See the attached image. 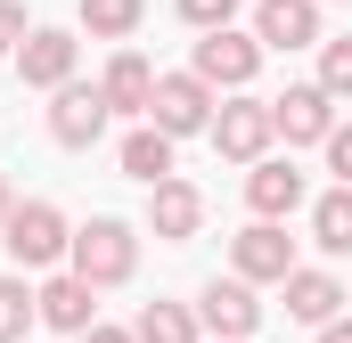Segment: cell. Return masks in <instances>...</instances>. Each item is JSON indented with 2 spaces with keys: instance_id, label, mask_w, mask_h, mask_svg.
<instances>
[{
  "instance_id": "cell-18",
  "label": "cell",
  "mask_w": 352,
  "mask_h": 343,
  "mask_svg": "<svg viewBox=\"0 0 352 343\" xmlns=\"http://www.w3.org/2000/svg\"><path fill=\"white\" fill-rule=\"evenodd\" d=\"M311 246L320 254H352V188H328L311 204Z\"/></svg>"
},
{
  "instance_id": "cell-17",
  "label": "cell",
  "mask_w": 352,
  "mask_h": 343,
  "mask_svg": "<svg viewBox=\"0 0 352 343\" xmlns=\"http://www.w3.org/2000/svg\"><path fill=\"white\" fill-rule=\"evenodd\" d=\"M115 164L131 172V180H148V188H164V180H173V139H164L156 123H140V131L115 147Z\"/></svg>"
},
{
  "instance_id": "cell-11",
  "label": "cell",
  "mask_w": 352,
  "mask_h": 343,
  "mask_svg": "<svg viewBox=\"0 0 352 343\" xmlns=\"http://www.w3.org/2000/svg\"><path fill=\"white\" fill-rule=\"evenodd\" d=\"M33 303H41V327H58V335H90L98 327V286H82L74 270H58Z\"/></svg>"
},
{
  "instance_id": "cell-9",
  "label": "cell",
  "mask_w": 352,
  "mask_h": 343,
  "mask_svg": "<svg viewBox=\"0 0 352 343\" xmlns=\"http://www.w3.org/2000/svg\"><path fill=\"white\" fill-rule=\"evenodd\" d=\"M74 33H58V25H33V41L16 49V82L25 90H66L74 82Z\"/></svg>"
},
{
  "instance_id": "cell-24",
  "label": "cell",
  "mask_w": 352,
  "mask_h": 343,
  "mask_svg": "<svg viewBox=\"0 0 352 343\" xmlns=\"http://www.w3.org/2000/svg\"><path fill=\"white\" fill-rule=\"evenodd\" d=\"M25 41H33V25H25V0H0V49L16 58Z\"/></svg>"
},
{
  "instance_id": "cell-12",
  "label": "cell",
  "mask_w": 352,
  "mask_h": 343,
  "mask_svg": "<svg viewBox=\"0 0 352 343\" xmlns=\"http://www.w3.org/2000/svg\"><path fill=\"white\" fill-rule=\"evenodd\" d=\"M254 41L263 49H320V0H263Z\"/></svg>"
},
{
  "instance_id": "cell-29",
  "label": "cell",
  "mask_w": 352,
  "mask_h": 343,
  "mask_svg": "<svg viewBox=\"0 0 352 343\" xmlns=\"http://www.w3.org/2000/svg\"><path fill=\"white\" fill-rule=\"evenodd\" d=\"M344 303H352V294H344Z\"/></svg>"
},
{
  "instance_id": "cell-7",
  "label": "cell",
  "mask_w": 352,
  "mask_h": 343,
  "mask_svg": "<svg viewBox=\"0 0 352 343\" xmlns=\"http://www.w3.org/2000/svg\"><path fill=\"white\" fill-rule=\"evenodd\" d=\"M270 123H278L287 147H328V131H336V98H328L320 82H295L287 98H270Z\"/></svg>"
},
{
  "instance_id": "cell-28",
  "label": "cell",
  "mask_w": 352,
  "mask_h": 343,
  "mask_svg": "<svg viewBox=\"0 0 352 343\" xmlns=\"http://www.w3.org/2000/svg\"><path fill=\"white\" fill-rule=\"evenodd\" d=\"M8 204H16V196H8V180H0V221H8Z\"/></svg>"
},
{
  "instance_id": "cell-21",
  "label": "cell",
  "mask_w": 352,
  "mask_h": 343,
  "mask_svg": "<svg viewBox=\"0 0 352 343\" xmlns=\"http://www.w3.org/2000/svg\"><path fill=\"white\" fill-rule=\"evenodd\" d=\"M33 319H41V303L25 294V278H0V343H25Z\"/></svg>"
},
{
  "instance_id": "cell-6",
  "label": "cell",
  "mask_w": 352,
  "mask_h": 343,
  "mask_svg": "<svg viewBox=\"0 0 352 343\" xmlns=\"http://www.w3.org/2000/svg\"><path fill=\"white\" fill-rule=\"evenodd\" d=\"M148 123L164 139H188V131H213V90L197 74H156V98H148Z\"/></svg>"
},
{
  "instance_id": "cell-8",
  "label": "cell",
  "mask_w": 352,
  "mask_h": 343,
  "mask_svg": "<svg viewBox=\"0 0 352 343\" xmlns=\"http://www.w3.org/2000/svg\"><path fill=\"white\" fill-rule=\"evenodd\" d=\"M197 327H213V343H246L254 327H263L254 286H246V278H213V286L197 294Z\"/></svg>"
},
{
  "instance_id": "cell-27",
  "label": "cell",
  "mask_w": 352,
  "mask_h": 343,
  "mask_svg": "<svg viewBox=\"0 0 352 343\" xmlns=\"http://www.w3.org/2000/svg\"><path fill=\"white\" fill-rule=\"evenodd\" d=\"M320 343H352V319H328V327H320Z\"/></svg>"
},
{
  "instance_id": "cell-5",
  "label": "cell",
  "mask_w": 352,
  "mask_h": 343,
  "mask_svg": "<svg viewBox=\"0 0 352 343\" xmlns=\"http://www.w3.org/2000/svg\"><path fill=\"white\" fill-rule=\"evenodd\" d=\"M270 139H278V123H270V98H230L221 115H213V147L230 156V164H263L270 156Z\"/></svg>"
},
{
  "instance_id": "cell-13",
  "label": "cell",
  "mask_w": 352,
  "mask_h": 343,
  "mask_svg": "<svg viewBox=\"0 0 352 343\" xmlns=\"http://www.w3.org/2000/svg\"><path fill=\"white\" fill-rule=\"evenodd\" d=\"M148 229H156L164 246H188V237L205 229V196H197L188 180H164V188H148Z\"/></svg>"
},
{
  "instance_id": "cell-20",
  "label": "cell",
  "mask_w": 352,
  "mask_h": 343,
  "mask_svg": "<svg viewBox=\"0 0 352 343\" xmlns=\"http://www.w3.org/2000/svg\"><path fill=\"white\" fill-rule=\"evenodd\" d=\"M140 16H148V0H82L90 41H131V33H140Z\"/></svg>"
},
{
  "instance_id": "cell-1",
  "label": "cell",
  "mask_w": 352,
  "mask_h": 343,
  "mask_svg": "<svg viewBox=\"0 0 352 343\" xmlns=\"http://www.w3.org/2000/svg\"><path fill=\"white\" fill-rule=\"evenodd\" d=\"M66 261H74V278H82V286H123V278L140 270V237H131V221L98 213V221H82V229H74Z\"/></svg>"
},
{
  "instance_id": "cell-26",
  "label": "cell",
  "mask_w": 352,
  "mask_h": 343,
  "mask_svg": "<svg viewBox=\"0 0 352 343\" xmlns=\"http://www.w3.org/2000/svg\"><path fill=\"white\" fill-rule=\"evenodd\" d=\"M74 343H140L131 327H90V335H74Z\"/></svg>"
},
{
  "instance_id": "cell-3",
  "label": "cell",
  "mask_w": 352,
  "mask_h": 343,
  "mask_svg": "<svg viewBox=\"0 0 352 343\" xmlns=\"http://www.w3.org/2000/svg\"><path fill=\"white\" fill-rule=\"evenodd\" d=\"M303 261H295V237L278 229V221H254V229H238L230 237V278H246V286H287Z\"/></svg>"
},
{
  "instance_id": "cell-19",
  "label": "cell",
  "mask_w": 352,
  "mask_h": 343,
  "mask_svg": "<svg viewBox=\"0 0 352 343\" xmlns=\"http://www.w3.org/2000/svg\"><path fill=\"white\" fill-rule=\"evenodd\" d=\"M131 335H140V343H197L205 327H197V311H188V303H148Z\"/></svg>"
},
{
  "instance_id": "cell-25",
  "label": "cell",
  "mask_w": 352,
  "mask_h": 343,
  "mask_svg": "<svg viewBox=\"0 0 352 343\" xmlns=\"http://www.w3.org/2000/svg\"><path fill=\"white\" fill-rule=\"evenodd\" d=\"M328 172H336V188H352V123L328 131Z\"/></svg>"
},
{
  "instance_id": "cell-4",
  "label": "cell",
  "mask_w": 352,
  "mask_h": 343,
  "mask_svg": "<svg viewBox=\"0 0 352 343\" xmlns=\"http://www.w3.org/2000/svg\"><path fill=\"white\" fill-rule=\"evenodd\" d=\"M188 74H197L205 90H246L254 74H263V41H254V33H238V25H230V33H205Z\"/></svg>"
},
{
  "instance_id": "cell-14",
  "label": "cell",
  "mask_w": 352,
  "mask_h": 343,
  "mask_svg": "<svg viewBox=\"0 0 352 343\" xmlns=\"http://www.w3.org/2000/svg\"><path fill=\"white\" fill-rule=\"evenodd\" d=\"M98 98H107L115 115H148V98H156V66H148L140 49H115L107 74H98Z\"/></svg>"
},
{
  "instance_id": "cell-16",
  "label": "cell",
  "mask_w": 352,
  "mask_h": 343,
  "mask_svg": "<svg viewBox=\"0 0 352 343\" xmlns=\"http://www.w3.org/2000/svg\"><path fill=\"white\" fill-rule=\"evenodd\" d=\"M344 311V286L328 278V270H295L287 278V319H303V327H328Z\"/></svg>"
},
{
  "instance_id": "cell-2",
  "label": "cell",
  "mask_w": 352,
  "mask_h": 343,
  "mask_svg": "<svg viewBox=\"0 0 352 343\" xmlns=\"http://www.w3.org/2000/svg\"><path fill=\"white\" fill-rule=\"evenodd\" d=\"M0 246H8L16 270H50V261H66L74 229H66V213H58L50 196H25V204H8V221H0Z\"/></svg>"
},
{
  "instance_id": "cell-10",
  "label": "cell",
  "mask_w": 352,
  "mask_h": 343,
  "mask_svg": "<svg viewBox=\"0 0 352 343\" xmlns=\"http://www.w3.org/2000/svg\"><path fill=\"white\" fill-rule=\"evenodd\" d=\"M107 115H115V106L98 98V82H66L58 106H50V139H58V147H98Z\"/></svg>"
},
{
  "instance_id": "cell-15",
  "label": "cell",
  "mask_w": 352,
  "mask_h": 343,
  "mask_svg": "<svg viewBox=\"0 0 352 343\" xmlns=\"http://www.w3.org/2000/svg\"><path fill=\"white\" fill-rule=\"evenodd\" d=\"M246 204H254V221H287V213L303 204V172L278 164V156H263V164L246 172Z\"/></svg>"
},
{
  "instance_id": "cell-23",
  "label": "cell",
  "mask_w": 352,
  "mask_h": 343,
  "mask_svg": "<svg viewBox=\"0 0 352 343\" xmlns=\"http://www.w3.org/2000/svg\"><path fill=\"white\" fill-rule=\"evenodd\" d=\"M180 16H188L197 33H230V16H238V0H180Z\"/></svg>"
},
{
  "instance_id": "cell-22",
  "label": "cell",
  "mask_w": 352,
  "mask_h": 343,
  "mask_svg": "<svg viewBox=\"0 0 352 343\" xmlns=\"http://www.w3.org/2000/svg\"><path fill=\"white\" fill-rule=\"evenodd\" d=\"M320 90L328 98H352V33L344 41H320Z\"/></svg>"
}]
</instances>
